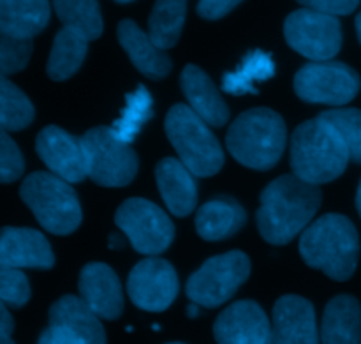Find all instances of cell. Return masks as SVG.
Segmentation results:
<instances>
[{
	"mask_svg": "<svg viewBox=\"0 0 361 344\" xmlns=\"http://www.w3.org/2000/svg\"><path fill=\"white\" fill-rule=\"evenodd\" d=\"M53 7L63 27L81 32L88 41L101 37L104 25L97 0H53Z\"/></svg>",
	"mask_w": 361,
	"mask_h": 344,
	"instance_id": "obj_28",
	"label": "cell"
},
{
	"mask_svg": "<svg viewBox=\"0 0 361 344\" xmlns=\"http://www.w3.org/2000/svg\"><path fill=\"white\" fill-rule=\"evenodd\" d=\"M168 344H183V343H168Z\"/></svg>",
	"mask_w": 361,
	"mask_h": 344,
	"instance_id": "obj_45",
	"label": "cell"
},
{
	"mask_svg": "<svg viewBox=\"0 0 361 344\" xmlns=\"http://www.w3.org/2000/svg\"><path fill=\"white\" fill-rule=\"evenodd\" d=\"M116 34L130 62L141 74L150 80H162L171 73L173 64L164 49L155 46L150 35L141 30L133 20L120 21Z\"/></svg>",
	"mask_w": 361,
	"mask_h": 344,
	"instance_id": "obj_20",
	"label": "cell"
},
{
	"mask_svg": "<svg viewBox=\"0 0 361 344\" xmlns=\"http://www.w3.org/2000/svg\"><path fill=\"white\" fill-rule=\"evenodd\" d=\"M321 189L296 175H282L268 184L261 193L256 214L257 230L268 244L284 246L309 223L321 207Z\"/></svg>",
	"mask_w": 361,
	"mask_h": 344,
	"instance_id": "obj_1",
	"label": "cell"
},
{
	"mask_svg": "<svg viewBox=\"0 0 361 344\" xmlns=\"http://www.w3.org/2000/svg\"><path fill=\"white\" fill-rule=\"evenodd\" d=\"M48 0H0V32L14 39H32L48 25Z\"/></svg>",
	"mask_w": 361,
	"mask_h": 344,
	"instance_id": "obj_24",
	"label": "cell"
},
{
	"mask_svg": "<svg viewBox=\"0 0 361 344\" xmlns=\"http://www.w3.org/2000/svg\"><path fill=\"white\" fill-rule=\"evenodd\" d=\"M109 240H111V242H109V246H111V247L122 246V239H120L118 235H111V237H109Z\"/></svg>",
	"mask_w": 361,
	"mask_h": 344,
	"instance_id": "obj_39",
	"label": "cell"
},
{
	"mask_svg": "<svg viewBox=\"0 0 361 344\" xmlns=\"http://www.w3.org/2000/svg\"><path fill=\"white\" fill-rule=\"evenodd\" d=\"M37 344H83V343H81L76 336L71 334V332L48 325V328L42 331Z\"/></svg>",
	"mask_w": 361,
	"mask_h": 344,
	"instance_id": "obj_37",
	"label": "cell"
},
{
	"mask_svg": "<svg viewBox=\"0 0 361 344\" xmlns=\"http://www.w3.org/2000/svg\"><path fill=\"white\" fill-rule=\"evenodd\" d=\"M0 299L11 307H23L30 299V285L20 268H0Z\"/></svg>",
	"mask_w": 361,
	"mask_h": 344,
	"instance_id": "obj_33",
	"label": "cell"
},
{
	"mask_svg": "<svg viewBox=\"0 0 361 344\" xmlns=\"http://www.w3.org/2000/svg\"><path fill=\"white\" fill-rule=\"evenodd\" d=\"M243 0H200L197 4V14L204 20H219L231 13Z\"/></svg>",
	"mask_w": 361,
	"mask_h": 344,
	"instance_id": "obj_36",
	"label": "cell"
},
{
	"mask_svg": "<svg viewBox=\"0 0 361 344\" xmlns=\"http://www.w3.org/2000/svg\"><path fill=\"white\" fill-rule=\"evenodd\" d=\"M300 254L309 267L335 281H348L358 267V232L345 215L326 214L302 233Z\"/></svg>",
	"mask_w": 361,
	"mask_h": 344,
	"instance_id": "obj_2",
	"label": "cell"
},
{
	"mask_svg": "<svg viewBox=\"0 0 361 344\" xmlns=\"http://www.w3.org/2000/svg\"><path fill=\"white\" fill-rule=\"evenodd\" d=\"M78 286L85 304L102 320H116L123 313L122 285L106 263L85 265Z\"/></svg>",
	"mask_w": 361,
	"mask_h": 344,
	"instance_id": "obj_17",
	"label": "cell"
},
{
	"mask_svg": "<svg viewBox=\"0 0 361 344\" xmlns=\"http://www.w3.org/2000/svg\"><path fill=\"white\" fill-rule=\"evenodd\" d=\"M25 161L20 148L9 138L6 131L0 136V180L2 184H11L23 175Z\"/></svg>",
	"mask_w": 361,
	"mask_h": 344,
	"instance_id": "obj_34",
	"label": "cell"
},
{
	"mask_svg": "<svg viewBox=\"0 0 361 344\" xmlns=\"http://www.w3.org/2000/svg\"><path fill=\"white\" fill-rule=\"evenodd\" d=\"M286 122L270 108H252L238 117L226 134L229 154L247 168L270 170L286 148Z\"/></svg>",
	"mask_w": 361,
	"mask_h": 344,
	"instance_id": "obj_4",
	"label": "cell"
},
{
	"mask_svg": "<svg viewBox=\"0 0 361 344\" xmlns=\"http://www.w3.org/2000/svg\"><path fill=\"white\" fill-rule=\"evenodd\" d=\"M250 260L242 251H229L210 258L189 278L185 286L190 302L219 307L228 302L249 279Z\"/></svg>",
	"mask_w": 361,
	"mask_h": 344,
	"instance_id": "obj_8",
	"label": "cell"
},
{
	"mask_svg": "<svg viewBox=\"0 0 361 344\" xmlns=\"http://www.w3.org/2000/svg\"><path fill=\"white\" fill-rule=\"evenodd\" d=\"M348 147L334 126L316 117L300 124L291 136L293 175L321 186L334 182L348 168Z\"/></svg>",
	"mask_w": 361,
	"mask_h": 344,
	"instance_id": "obj_3",
	"label": "cell"
},
{
	"mask_svg": "<svg viewBox=\"0 0 361 344\" xmlns=\"http://www.w3.org/2000/svg\"><path fill=\"white\" fill-rule=\"evenodd\" d=\"M270 344H319L316 311L309 300L286 295L275 302Z\"/></svg>",
	"mask_w": 361,
	"mask_h": 344,
	"instance_id": "obj_15",
	"label": "cell"
},
{
	"mask_svg": "<svg viewBox=\"0 0 361 344\" xmlns=\"http://www.w3.org/2000/svg\"><path fill=\"white\" fill-rule=\"evenodd\" d=\"M183 95L189 101L194 113L201 117L208 126L222 127L229 119V108L222 99L221 92L214 85L212 78L201 67L185 66L180 76Z\"/></svg>",
	"mask_w": 361,
	"mask_h": 344,
	"instance_id": "obj_19",
	"label": "cell"
},
{
	"mask_svg": "<svg viewBox=\"0 0 361 344\" xmlns=\"http://www.w3.org/2000/svg\"><path fill=\"white\" fill-rule=\"evenodd\" d=\"M284 35L295 52L314 62H328L342 48V27L338 18L305 7L286 18Z\"/></svg>",
	"mask_w": 361,
	"mask_h": 344,
	"instance_id": "obj_10",
	"label": "cell"
},
{
	"mask_svg": "<svg viewBox=\"0 0 361 344\" xmlns=\"http://www.w3.org/2000/svg\"><path fill=\"white\" fill-rule=\"evenodd\" d=\"M166 136L180 161L196 177H214L224 166V150L210 126L187 105H175L166 115Z\"/></svg>",
	"mask_w": 361,
	"mask_h": 344,
	"instance_id": "obj_5",
	"label": "cell"
},
{
	"mask_svg": "<svg viewBox=\"0 0 361 344\" xmlns=\"http://www.w3.org/2000/svg\"><path fill=\"white\" fill-rule=\"evenodd\" d=\"M115 225L126 233L137 253L148 256L164 253L175 239V226L169 215L145 198L123 201L115 214Z\"/></svg>",
	"mask_w": 361,
	"mask_h": 344,
	"instance_id": "obj_9",
	"label": "cell"
},
{
	"mask_svg": "<svg viewBox=\"0 0 361 344\" xmlns=\"http://www.w3.org/2000/svg\"><path fill=\"white\" fill-rule=\"evenodd\" d=\"M41 161L66 182L74 184L85 180L87 173V158H85L81 138L73 136L62 127L48 126L37 134L35 140Z\"/></svg>",
	"mask_w": 361,
	"mask_h": 344,
	"instance_id": "obj_13",
	"label": "cell"
},
{
	"mask_svg": "<svg viewBox=\"0 0 361 344\" xmlns=\"http://www.w3.org/2000/svg\"><path fill=\"white\" fill-rule=\"evenodd\" d=\"M356 32H358V39L361 42V13L356 16Z\"/></svg>",
	"mask_w": 361,
	"mask_h": 344,
	"instance_id": "obj_42",
	"label": "cell"
},
{
	"mask_svg": "<svg viewBox=\"0 0 361 344\" xmlns=\"http://www.w3.org/2000/svg\"><path fill=\"white\" fill-rule=\"evenodd\" d=\"M274 74L275 64L271 60L270 53L254 49V52L247 53V57L242 60L238 69L224 74V78H222V88L228 94L233 95H243L247 92H254L256 94L257 90L254 88V83L270 80Z\"/></svg>",
	"mask_w": 361,
	"mask_h": 344,
	"instance_id": "obj_27",
	"label": "cell"
},
{
	"mask_svg": "<svg viewBox=\"0 0 361 344\" xmlns=\"http://www.w3.org/2000/svg\"><path fill=\"white\" fill-rule=\"evenodd\" d=\"M217 344H270L271 324L254 300H240L226 307L214 324Z\"/></svg>",
	"mask_w": 361,
	"mask_h": 344,
	"instance_id": "obj_14",
	"label": "cell"
},
{
	"mask_svg": "<svg viewBox=\"0 0 361 344\" xmlns=\"http://www.w3.org/2000/svg\"><path fill=\"white\" fill-rule=\"evenodd\" d=\"M35 117L34 105L30 99L2 76L0 80V122H2V131L11 133V131H21L32 124Z\"/></svg>",
	"mask_w": 361,
	"mask_h": 344,
	"instance_id": "obj_30",
	"label": "cell"
},
{
	"mask_svg": "<svg viewBox=\"0 0 361 344\" xmlns=\"http://www.w3.org/2000/svg\"><path fill=\"white\" fill-rule=\"evenodd\" d=\"M0 311H2V321H0V332H2V338H11V334H13L14 331V320L11 318L6 304H2Z\"/></svg>",
	"mask_w": 361,
	"mask_h": 344,
	"instance_id": "obj_38",
	"label": "cell"
},
{
	"mask_svg": "<svg viewBox=\"0 0 361 344\" xmlns=\"http://www.w3.org/2000/svg\"><path fill=\"white\" fill-rule=\"evenodd\" d=\"M0 344H14V343L11 341V338H2L0 339Z\"/></svg>",
	"mask_w": 361,
	"mask_h": 344,
	"instance_id": "obj_43",
	"label": "cell"
},
{
	"mask_svg": "<svg viewBox=\"0 0 361 344\" xmlns=\"http://www.w3.org/2000/svg\"><path fill=\"white\" fill-rule=\"evenodd\" d=\"M187 314H189L190 318H194V316H197V304H190L189 306V309H187Z\"/></svg>",
	"mask_w": 361,
	"mask_h": 344,
	"instance_id": "obj_40",
	"label": "cell"
},
{
	"mask_svg": "<svg viewBox=\"0 0 361 344\" xmlns=\"http://www.w3.org/2000/svg\"><path fill=\"white\" fill-rule=\"evenodd\" d=\"M0 265L48 271L55 265V254L46 237L37 230L6 226L0 235Z\"/></svg>",
	"mask_w": 361,
	"mask_h": 344,
	"instance_id": "obj_16",
	"label": "cell"
},
{
	"mask_svg": "<svg viewBox=\"0 0 361 344\" xmlns=\"http://www.w3.org/2000/svg\"><path fill=\"white\" fill-rule=\"evenodd\" d=\"M178 275L173 265L162 258H145L130 271L127 293L136 307L162 313L178 295Z\"/></svg>",
	"mask_w": 361,
	"mask_h": 344,
	"instance_id": "obj_12",
	"label": "cell"
},
{
	"mask_svg": "<svg viewBox=\"0 0 361 344\" xmlns=\"http://www.w3.org/2000/svg\"><path fill=\"white\" fill-rule=\"evenodd\" d=\"M323 344H361V306L351 295L328 302L321 324Z\"/></svg>",
	"mask_w": 361,
	"mask_h": 344,
	"instance_id": "obj_23",
	"label": "cell"
},
{
	"mask_svg": "<svg viewBox=\"0 0 361 344\" xmlns=\"http://www.w3.org/2000/svg\"><path fill=\"white\" fill-rule=\"evenodd\" d=\"M187 0H155L148 18V35L155 46L169 49L178 42L185 23Z\"/></svg>",
	"mask_w": 361,
	"mask_h": 344,
	"instance_id": "obj_26",
	"label": "cell"
},
{
	"mask_svg": "<svg viewBox=\"0 0 361 344\" xmlns=\"http://www.w3.org/2000/svg\"><path fill=\"white\" fill-rule=\"evenodd\" d=\"M356 208H358V212L361 215V182L358 186V191H356Z\"/></svg>",
	"mask_w": 361,
	"mask_h": 344,
	"instance_id": "obj_41",
	"label": "cell"
},
{
	"mask_svg": "<svg viewBox=\"0 0 361 344\" xmlns=\"http://www.w3.org/2000/svg\"><path fill=\"white\" fill-rule=\"evenodd\" d=\"M88 52V39L74 28L63 27L53 41L46 73L53 81H63L76 74Z\"/></svg>",
	"mask_w": 361,
	"mask_h": 344,
	"instance_id": "obj_25",
	"label": "cell"
},
{
	"mask_svg": "<svg viewBox=\"0 0 361 344\" xmlns=\"http://www.w3.org/2000/svg\"><path fill=\"white\" fill-rule=\"evenodd\" d=\"M20 196L49 233L69 235L81 225L83 212L76 191L55 173H30L21 184Z\"/></svg>",
	"mask_w": 361,
	"mask_h": 344,
	"instance_id": "obj_6",
	"label": "cell"
},
{
	"mask_svg": "<svg viewBox=\"0 0 361 344\" xmlns=\"http://www.w3.org/2000/svg\"><path fill=\"white\" fill-rule=\"evenodd\" d=\"M154 115V99L145 87H137L133 94L127 95L126 108L122 115L113 124V133L126 143H130L137 136L145 124Z\"/></svg>",
	"mask_w": 361,
	"mask_h": 344,
	"instance_id": "obj_29",
	"label": "cell"
},
{
	"mask_svg": "<svg viewBox=\"0 0 361 344\" xmlns=\"http://www.w3.org/2000/svg\"><path fill=\"white\" fill-rule=\"evenodd\" d=\"M361 80L344 62H310L295 76V92L302 101L344 106L360 92Z\"/></svg>",
	"mask_w": 361,
	"mask_h": 344,
	"instance_id": "obj_11",
	"label": "cell"
},
{
	"mask_svg": "<svg viewBox=\"0 0 361 344\" xmlns=\"http://www.w3.org/2000/svg\"><path fill=\"white\" fill-rule=\"evenodd\" d=\"M32 39H14L0 34V69L2 76L20 73L27 67L32 55Z\"/></svg>",
	"mask_w": 361,
	"mask_h": 344,
	"instance_id": "obj_32",
	"label": "cell"
},
{
	"mask_svg": "<svg viewBox=\"0 0 361 344\" xmlns=\"http://www.w3.org/2000/svg\"><path fill=\"white\" fill-rule=\"evenodd\" d=\"M298 2L305 9L330 14V16H345L360 6V0H298Z\"/></svg>",
	"mask_w": 361,
	"mask_h": 344,
	"instance_id": "obj_35",
	"label": "cell"
},
{
	"mask_svg": "<svg viewBox=\"0 0 361 344\" xmlns=\"http://www.w3.org/2000/svg\"><path fill=\"white\" fill-rule=\"evenodd\" d=\"M194 173L180 159L164 158L155 166V180L166 207L178 218L194 212L197 205V184Z\"/></svg>",
	"mask_w": 361,
	"mask_h": 344,
	"instance_id": "obj_18",
	"label": "cell"
},
{
	"mask_svg": "<svg viewBox=\"0 0 361 344\" xmlns=\"http://www.w3.org/2000/svg\"><path fill=\"white\" fill-rule=\"evenodd\" d=\"M116 2H120V4H127V2H133V0H116Z\"/></svg>",
	"mask_w": 361,
	"mask_h": 344,
	"instance_id": "obj_44",
	"label": "cell"
},
{
	"mask_svg": "<svg viewBox=\"0 0 361 344\" xmlns=\"http://www.w3.org/2000/svg\"><path fill=\"white\" fill-rule=\"evenodd\" d=\"M321 119L335 127L348 147L349 155L361 165V109L338 108L321 113Z\"/></svg>",
	"mask_w": 361,
	"mask_h": 344,
	"instance_id": "obj_31",
	"label": "cell"
},
{
	"mask_svg": "<svg viewBox=\"0 0 361 344\" xmlns=\"http://www.w3.org/2000/svg\"><path fill=\"white\" fill-rule=\"evenodd\" d=\"M48 320L51 327L71 332L83 344H106V332L101 320L81 297L66 295L56 300L49 307Z\"/></svg>",
	"mask_w": 361,
	"mask_h": 344,
	"instance_id": "obj_21",
	"label": "cell"
},
{
	"mask_svg": "<svg viewBox=\"0 0 361 344\" xmlns=\"http://www.w3.org/2000/svg\"><path fill=\"white\" fill-rule=\"evenodd\" d=\"M247 212L233 198H217L196 212V232L208 242L233 237L245 226Z\"/></svg>",
	"mask_w": 361,
	"mask_h": 344,
	"instance_id": "obj_22",
	"label": "cell"
},
{
	"mask_svg": "<svg viewBox=\"0 0 361 344\" xmlns=\"http://www.w3.org/2000/svg\"><path fill=\"white\" fill-rule=\"evenodd\" d=\"M87 158L88 179L102 187H123L137 173L136 152L129 143L116 138L111 127L99 126L81 136Z\"/></svg>",
	"mask_w": 361,
	"mask_h": 344,
	"instance_id": "obj_7",
	"label": "cell"
}]
</instances>
